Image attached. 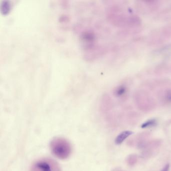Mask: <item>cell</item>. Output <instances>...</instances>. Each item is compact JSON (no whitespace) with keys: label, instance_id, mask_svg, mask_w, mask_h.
Instances as JSON below:
<instances>
[{"label":"cell","instance_id":"obj_3","mask_svg":"<svg viewBox=\"0 0 171 171\" xmlns=\"http://www.w3.org/2000/svg\"><path fill=\"white\" fill-rule=\"evenodd\" d=\"M133 134V132L131 131H124L123 132H122L119 135H118V136L116 137L115 140V144H121L127 138H128Z\"/></svg>","mask_w":171,"mask_h":171},{"label":"cell","instance_id":"obj_5","mask_svg":"<svg viewBox=\"0 0 171 171\" xmlns=\"http://www.w3.org/2000/svg\"><path fill=\"white\" fill-rule=\"evenodd\" d=\"M130 159H129L130 161H129V163L130 165H133L134 164H135L137 161V158L136 157V156H131Z\"/></svg>","mask_w":171,"mask_h":171},{"label":"cell","instance_id":"obj_1","mask_svg":"<svg viewBox=\"0 0 171 171\" xmlns=\"http://www.w3.org/2000/svg\"><path fill=\"white\" fill-rule=\"evenodd\" d=\"M50 146L52 154L60 159L64 160L67 159L72 153L71 144L65 138H54L50 142Z\"/></svg>","mask_w":171,"mask_h":171},{"label":"cell","instance_id":"obj_2","mask_svg":"<svg viewBox=\"0 0 171 171\" xmlns=\"http://www.w3.org/2000/svg\"><path fill=\"white\" fill-rule=\"evenodd\" d=\"M30 171H61L59 164L54 160L49 158H42L35 161L31 167Z\"/></svg>","mask_w":171,"mask_h":171},{"label":"cell","instance_id":"obj_6","mask_svg":"<svg viewBox=\"0 0 171 171\" xmlns=\"http://www.w3.org/2000/svg\"><path fill=\"white\" fill-rule=\"evenodd\" d=\"M170 169V165L169 164H167L166 165L165 167L161 171H169Z\"/></svg>","mask_w":171,"mask_h":171},{"label":"cell","instance_id":"obj_4","mask_svg":"<svg viewBox=\"0 0 171 171\" xmlns=\"http://www.w3.org/2000/svg\"><path fill=\"white\" fill-rule=\"evenodd\" d=\"M156 123H157L155 119H152L144 123V124H142L141 127L142 128H146V127H154L155 125H156Z\"/></svg>","mask_w":171,"mask_h":171}]
</instances>
